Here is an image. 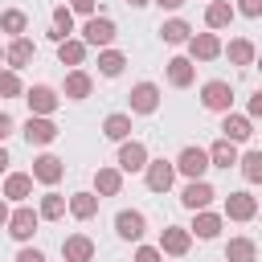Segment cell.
<instances>
[{
	"instance_id": "obj_26",
	"label": "cell",
	"mask_w": 262,
	"mask_h": 262,
	"mask_svg": "<svg viewBox=\"0 0 262 262\" xmlns=\"http://www.w3.org/2000/svg\"><path fill=\"white\" fill-rule=\"evenodd\" d=\"M258 258V246L250 242V237H229V246H225V262H254Z\"/></svg>"
},
{
	"instance_id": "obj_9",
	"label": "cell",
	"mask_w": 262,
	"mask_h": 262,
	"mask_svg": "<svg viewBox=\"0 0 262 262\" xmlns=\"http://www.w3.org/2000/svg\"><path fill=\"white\" fill-rule=\"evenodd\" d=\"M225 217L229 221H250V217H258V201L250 192H229L225 196Z\"/></svg>"
},
{
	"instance_id": "obj_8",
	"label": "cell",
	"mask_w": 262,
	"mask_h": 262,
	"mask_svg": "<svg viewBox=\"0 0 262 262\" xmlns=\"http://www.w3.org/2000/svg\"><path fill=\"white\" fill-rule=\"evenodd\" d=\"M119 168H123V172H143V168H147V147H143L139 139H123V147H119Z\"/></svg>"
},
{
	"instance_id": "obj_15",
	"label": "cell",
	"mask_w": 262,
	"mask_h": 262,
	"mask_svg": "<svg viewBox=\"0 0 262 262\" xmlns=\"http://www.w3.org/2000/svg\"><path fill=\"white\" fill-rule=\"evenodd\" d=\"M25 102H29V111H33V115H53L61 98H57L49 86H33V90H25Z\"/></svg>"
},
{
	"instance_id": "obj_48",
	"label": "cell",
	"mask_w": 262,
	"mask_h": 262,
	"mask_svg": "<svg viewBox=\"0 0 262 262\" xmlns=\"http://www.w3.org/2000/svg\"><path fill=\"white\" fill-rule=\"evenodd\" d=\"M254 61H258V70H262V57H254Z\"/></svg>"
},
{
	"instance_id": "obj_4",
	"label": "cell",
	"mask_w": 262,
	"mask_h": 262,
	"mask_svg": "<svg viewBox=\"0 0 262 262\" xmlns=\"http://www.w3.org/2000/svg\"><path fill=\"white\" fill-rule=\"evenodd\" d=\"M147 188L151 192H168L172 188V180H176V164L172 160H147Z\"/></svg>"
},
{
	"instance_id": "obj_38",
	"label": "cell",
	"mask_w": 262,
	"mask_h": 262,
	"mask_svg": "<svg viewBox=\"0 0 262 262\" xmlns=\"http://www.w3.org/2000/svg\"><path fill=\"white\" fill-rule=\"evenodd\" d=\"M135 262H164V250H156V246H139V250H135Z\"/></svg>"
},
{
	"instance_id": "obj_12",
	"label": "cell",
	"mask_w": 262,
	"mask_h": 262,
	"mask_svg": "<svg viewBox=\"0 0 262 262\" xmlns=\"http://www.w3.org/2000/svg\"><path fill=\"white\" fill-rule=\"evenodd\" d=\"M188 246H192V233H188L184 225H168V229L160 233V250H164V254H172V258L188 254Z\"/></svg>"
},
{
	"instance_id": "obj_11",
	"label": "cell",
	"mask_w": 262,
	"mask_h": 262,
	"mask_svg": "<svg viewBox=\"0 0 262 262\" xmlns=\"http://www.w3.org/2000/svg\"><path fill=\"white\" fill-rule=\"evenodd\" d=\"M143 229H147V221H143V213H139V209H123V213L115 217V233H119V237H127V242H139V237H143Z\"/></svg>"
},
{
	"instance_id": "obj_20",
	"label": "cell",
	"mask_w": 262,
	"mask_h": 262,
	"mask_svg": "<svg viewBox=\"0 0 262 262\" xmlns=\"http://www.w3.org/2000/svg\"><path fill=\"white\" fill-rule=\"evenodd\" d=\"M192 78H196V70H192V57H172V61H168V82H172L176 90L192 86Z\"/></svg>"
},
{
	"instance_id": "obj_49",
	"label": "cell",
	"mask_w": 262,
	"mask_h": 262,
	"mask_svg": "<svg viewBox=\"0 0 262 262\" xmlns=\"http://www.w3.org/2000/svg\"><path fill=\"white\" fill-rule=\"evenodd\" d=\"M0 61H4V49H0Z\"/></svg>"
},
{
	"instance_id": "obj_24",
	"label": "cell",
	"mask_w": 262,
	"mask_h": 262,
	"mask_svg": "<svg viewBox=\"0 0 262 262\" xmlns=\"http://www.w3.org/2000/svg\"><path fill=\"white\" fill-rule=\"evenodd\" d=\"M57 61L61 66H82L86 61V41H74V37L57 41Z\"/></svg>"
},
{
	"instance_id": "obj_16",
	"label": "cell",
	"mask_w": 262,
	"mask_h": 262,
	"mask_svg": "<svg viewBox=\"0 0 262 262\" xmlns=\"http://www.w3.org/2000/svg\"><path fill=\"white\" fill-rule=\"evenodd\" d=\"M66 176V164L57 160V156H37L33 160V180H41V184H57Z\"/></svg>"
},
{
	"instance_id": "obj_3",
	"label": "cell",
	"mask_w": 262,
	"mask_h": 262,
	"mask_svg": "<svg viewBox=\"0 0 262 262\" xmlns=\"http://www.w3.org/2000/svg\"><path fill=\"white\" fill-rule=\"evenodd\" d=\"M209 168H213V164H209V151H205V147H184V151L176 156V172H184L188 180H201Z\"/></svg>"
},
{
	"instance_id": "obj_47",
	"label": "cell",
	"mask_w": 262,
	"mask_h": 262,
	"mask_svg": "<svg viewBox=\"0 0 262 262\" xmlns=\"http://www.w3.org/2000/svg\"><path fill=\"white\" fill-rule=\"evenodd\" d=\"M127 4H131V8H143V4H151V0H127Z\"/></svg>"
},
{
	"instance_id": "obj_21",
	"label": "cell",
	"mask_w": 262,
	"mask_h": 262,
	"mask_svg": "<svg viewBox=\"0 0 262 262\" xmlns=\"http://www.w3.org/2000/svg\"><path fill=\"white\" fill-rule=\"evenodd\" d=\"M209 164H213V168H225V172H229V168L237 164V147H233V143H229V139L221 135V139H217V143L209 147Z\"/></svg>"
},
{
	"instance_id": "obj_35",
	"label": "cell",
	"mask_w": 262,
	"mask_h": 262,
	"mask_svg": "<svg viewBox=\"0 0 262 262\" xmlns=\"http://www.w3.org/2000/svg\"><path fill=\"white\" fill-rule=\"evenodd\" d=\"M237 164H242V176H246L250 184H262V151H246Z\"/></svg>"
},
{
	"instance_id": "obj_22",
	"label": "cell",
	"mask_w": 262,
	"mask_h": 262,
	"mask_svg": "<svg viewBox=\"0 0 262 262\" xmlns=\"http://www.w3.org/2000/svg\"><path fill=\"white\" fill-rule=\"evenodd\" d=\"M29 192H33V172H8L4 196H8V201H25Z\"/></svg>"
},
{
	"instance_id": "obj_46",
	"label": "cell",
	"mask_w": 262,
	"mask_h": 262,
	"mask_svg": "<svg viewBox=\"0 0 262 262\" xmlns=\"http://www.w3.org/2000/svg\"><path fill=\"white\" fill-rule=\"evenodd\" d=\"M4 168H8V151L0 147V172H4Z\"/></svg>"
},
{
	"instance_id": "obj_28",
	"label": "cell",
	"mask_w": 262,
	"mask_h": 262,
	"mask_svg": "<svg viewBox=\"0 0 262 262\" xmlns=\"http://www.w3.org/2000/svg\"><path fill=\"white\" fill-rule=\"evenodd\" d=\"M70 213H74L78 221H90V217L98 213V196H94V192H74V196H70Z\"/></svg>"
},
{
	"instance_id": "obj_39",
	"label": "cell",
	"mask_w": 262,
	"mask_h": 262,
	"mask_svg": "<svg viewBox=\"0 0 262 262\" xmlns=\"http://www.w3.org/2000/svg\"><path fill=\"white\" fill-rule=\"evenodd\" d=\"M237 12L242 16H262V0H237Z\"/></svg>"
},
{
	"instance_id": "obj_23",
	"label": "cell",
	"mask_w": 262,
	"mask_h": 262,
	"mask_svg": "<svg viewBox=\"0 0 262 262\" xmlns=\"http://www.w3.org/2000/svg\"><path fill=\"white\" fill-rule=\"evenodd\" d=\"M188 233H196L201 242H209V237H217L221 233V217L217 213H209V209H196V221H192V229Z\"/></svg>"
},
{
	"instance_id": "obj_33",
	"label": "cell",
	"mask_w": 262,
	"mask_h": 262,
	"mask_svg": "<svg viewBox=\"0 0 262 262\" xmlns=\"http://www.w3.org/2000/svg\"><path fill=\"white\" fill-rule=\"evenodd\" d=\"M66 209H70V201H66V196H57V192H45L37 213H41L45 221H57V217H66Z\"/></svg>"
},
{
	"instance_id": "obj_6",
	"label": "cell",
	"mask_w": 262,
	"mask_h": 262,
	"mask_svg": "<svg viewBox=\"0 0 262 262\" xmlns=\"http://www.w3.org/2000/svg\"><path fill=\"white\" fill-rule=\"evenodd\" d=\"M82 37H86V45H111L115 41V20L111 16H90L82 25Z\"/></svg>"
},
{
	"instance_id": "obj_2",
	"label": "cell",
	"mask_w": 262,
	"mask_h": 262,
	"mask_svg": "<svg viewBox=\"0 0 262 262\" xmlns=\"http://www.w3.org/2000/svg\"><path fill=\"white\" fill-rule=\"evenodd\" d=\"M25 139H29V147H45V143L57 139V123H53L49 115H29V123H25Z\"/></svg>"
},
{
	"instance_id": "obj_45",
	"label": "cell",
	"mask_w": 262,
	"mask_h": 262,
	"mask_svg": "<svg viewBox=\"0 0 262 262\" xmlns=\"http://www.w3.org/2000/svg\"><path fill=\"white\" fill-rule=\"evenodd\" d=\"M0 225H8V205L0 201Z\"/></svg>"
},
{
	"instance_id": "obj_31",
	"label": "cell",
	"mask_w": 262,
	"mask_h": 262,
	"mask_svg": "<svg viewBox=\"0 0 262 262\" xmlns=\"http://www.w3.org/2000/svg\"><path fill=\"white\" fill-rule=\"evenodd\" d=\"M225 53H229V61H233V66H254V57H258V53H254V45H250L246 37H233Z\"/></svg>"
},
{
	"instance_id": "obj_19",
	"label": "cell",
	"mask_w": 262,
	"mask_h": 262,
	"mask_svg": "<svg viewBox=\"0 0 262 262\" xmlns=\"http://www.w3.org/2000/svg\"><path fill=\"white\" fill-rule=\"evenodd\" d=\"M233 4H225V0H209V8H205V25L209 29H229L233 25Z\"/></svg>"
},
{
	"instance_id": "obj_36",
	"label": "cell",
	"mask_w": 262,
	"mask_h": 262,
	"mask_svg": "<svg viewBox=\"0 0 262 262\" xmlns=\"http://www.w3.org/2000/svg\"><path fill=\"white\" fill-rule=\"evenodd\" d=\"M25 25H29V16H25L20 8H8V12L0 16V29H4V33H12V37H20V33H25Z\"/></svg>"
},
{
	"instance_id": "obj_29",
	"label": "cell",
	"mask_w": 262,
	"mask_h": 262,
	"mask_svg": "<svg viewBox=\"0 0 262 262\" xmlns=\"http://www.w3.org/2000/svg\"><path fill=\"white\" fill-rule=\"evenodd\" d=\"M123 66H127V57H123L119 49H102V53H98V74H102V78H119Z\"/></svg>"
},
{
	"instance_id": "obj_44",
	"label": "cell",
	"mask_w": 262,
	"mask_h": 262,
	"mask_svg": "<svg viewBox=\"0 0 262 262\" xmlns=\"http://www.w3.org/2000/svg\"><path fill=\"white\" fill-rule=\"evenodd\" d=\"M156 4H160V8H180L184 0H156Z\"/></svg>"
},
{
	"instance_id": "obj_13",
	"label": "cell",
	"mask_w": 262,
	"mask_h": 262,
	"mask_svg": "<svg viewBox=\"0 0 262 262\" xmlns=\"http://www.w3.org/2000/svg\"><path fill=\"white\" fill-rule=\"evenodd\" d=\"M213 196H217V192H213V184H205V180H188V184H184V192H180V205L196 213V209H205Z\"/></svg>"
},
{
	"instance_id": "obj_10",
	"label": "cell",
	"mask_w": 262,
	"mask_h": 262,
	"mask_svg": "<svg viewBox=\"0 0 262 262\" xmlns=\"http://www.w3.org/2000/svg\"><path fill=\"white\" fill-rule=\"evenodd\" d=\"M37 221H41V213H33V209H16V213H8V233H12L16 242H29V237L37 233Z\"/></svg>"
},
{
	"instance_id": "obj_32",
	"label": "cell",
	"mask_w": 262,
	"mask_h": 262,
	"mask_svg": "<svg viewBox=\"0 0 262 262\" xmlns=\"http://www.w3.org/2000/svg\"><path fill=\"white\" fill-rule=\"evenodd\" d=\"M102 135H106V139H115V143H123V139L131 135V119H127V115H106Z\"/></svg>"
},
{
	"instance_id": "obj_43",
	"label": "cell",
	"mask_w": 262,
	"mask_h": 262,
	"mask_svg": "<svg viewBox=\"0 0 262 262\" xmlns=\"http://www.w3.org/2000/svg\"><path fill=\"white\" fill-rule=\"evenodd\" d=\"M16 262H45V254H41V250H20Z\"/></svg>"
},
{
	"instance_id": "obj_1",
	"label": "cell",
	"mask_w": 262,
	"mask_h": 262,
	"mask_svg": "<svg viewBox=\"0 0 262 262\" xmlns=\"http://www.w3.org/2000/svg\"><path fill=\"white\" fill-rule=\"evenodd\" d=\"M201 102H205V111H229V102H233V86L229 82H221V78H213V82H205L201 86Z\"/></svg>"
},
{
	"instance_id": "obj_5",
	"label": "cell",
	"mask_w": 262,
	"mask_h": 262,
	"mask_svg": "<svg viewBox=\"0 0 262 262\" xmlns=\"http://www.w3.org/2000/svg\"><path fill=\"white\" fill-rule=\"evenodd\" d=\"M131 111L135 115H151L156 106H160V86L156 82H139V86H131Z\"/></svg>"
},
{
	"instance_id": "obj_17",
	"label": "cell",
	"mask_w": 262,
	"mask_h": 262,
	"mask_svg": "<svg viewBox=\"0 0 262 262\" xmlns=\"http://www.w3.org/2000/svg\"><path fill=\"white\" fill-rule=\"evenodd\" d=\"M221 135H225L229 143H246V139L254 135V127H250L246 115H229V111H225V119H221Z\"/></svg>"
},
{
	"instance_id": "obj_34",
	"label": "cell",
	"mask_w": 262,
	"mask_h": 262,
	"mask_svg": "<svg viewBox=\"0 0 262 262\" xmlns=\"http://www.w3.org/2000/svg\"><path fill=\"white\" fill-rule=\"evenodd\" d=\"M70 33H74V12L61 4V8H53V33H49V37H53V41H66Z\"/></svg>"
},
{
	"instance_id": "obj_27",
	"label": "cell",
	"mask_w": 262,
	"mask_h": 262,
	"mask_svg": "<svg viewBox=\"0 0 262 262\" xmlns=\"http://www.w3.org/2000/svg\"><path fill=\"white\" fill-rule=\"evenodd\" d=\"M94 188H98L102 196H119V188H123L119 168H98V172H94Z\"/></svg>"
},
{
	"instance_id": "obj_37",
	"label": "cell",
	"mask_w": 262,
	"mask_h": 262,
	"mask_svg": "<svg viewBox=\"0 0 262 262\" xmlns=\"http://www.w3.org/2000/svg\"><path fill=\"white\" fill-rule=\"evenodd\" d=\"M25 86H20V78H16V70H4L0 74V98H16Z\"/></svg>"
},
{
	"instance_id": "obj_18",
	"label": "cell",
	"mask_w": 262,
	"mask_h": 262,
	"mask_svg": "<svg viewBox=\"0 0 262 262\" xmlns=\"http://www.w3.org/2000/svg\"><path fill=\"white\" fill-rule=\"evenodd\" d=\"M33 53H37V45H33L29 37H12V45L4 49V61H8L12 70H20V66H29V61H33Z\"/></svg>"
},
{
	"instance_id": "obj_42",
	"label": "cell",
	"mask_w": 262,
	"mask_h": 262,
	"mask_svg": "<svg viewBox=\"0 0 262 262\" xmlns=\"http://www.w3.org/2000/svg\"><path fill=\"white\" fill-rule=\"evenodd\" d=\"M250 119H262V90L250 94Z\"/></svg>"
},
{
	"instance_id": "obj_7",
	"label": "cell",
	"mask_w": 262,
	"mask_h": 262,
	"mask_svg": "<svg viewBox=\"0 0 262 262\" xmlns=\"http://www.w3.org/2000/svg\"><path fill=\"white\" fill-rule=\"evenodd\" d=\"M188 57H192V61H213V57H221L217 33H196V37H188Z\"/></svg>"
},
{
	"instance_id": "obj_25",
	"label": "cell",
	"mask_w": 262,
	"mask_h": 262,
	"mask_svg": "<svg viewBox=\"0 0 262 262\" xmlns=\"http://www.w3.org/2000/svg\"><path fill=\"white\" fill-rule=\"evenodd\" d=\"M90 90H94V82H90L86 70H70L66 74V98H90Z\"/></svg>"
},
{
	"instance_id": "obj_40",
	"label": "cell",
	"mask_w": 262,
	"mask_h": 262,
	"mask_svg": "<svg viewBox=\"0 0 262 262\" xmlns=\"http://www.w3.org/2000/svg\"><path fill=\"white\" fill-rule=\"evenodd\" d=\"M94 4H98V0H70V12H86V16H94Z\"/></svg>"
},
{
	"instance_id": "obj_14",
	"label": "cell",
	"mask_w": 262,
	"mask_h": 262,
	"mask_svg": "<svg viewBox=\"0 0 262 262\" xmlns=\"http://www.w3.org/2000/svg\"><path fill=\"white\" fill-rule=\"evenodd\" d=\"M61 258H66V262H90V258H94V242H90L86 233H70V237L61 242Z\"/></svg>"
},
{
	"instance_id": "obj_41",
	"label": "cell",
	"mask_w": 262,
	"mask_h": 262,
	"mask_svg": "<svg viewBox=\"0 0 262 262\" xmlns=\"http://www.w3.org/2000/svg\"><path fill=\"white\" fill-rule=\"evenodd\" d=\"M12 127H16V123H12V115H4V111H0V143L12 135Z\"/></svg>"
},
{
	"instance_id": "obj_30",
	"label": "cell",
	"mask_w": 262,
	"mask_h": 262,
	"mask_svg": "<svg viewBox=\"0 0 262 262\" xmlns=\"http://www.w3.org/2000/svg\"><path fill=\"white\" fill-rule=\"evenodd\" d=\"M160 37H164L168 45H184V41L192 37V29H188V20H164V25H160Z\"/></svg>"
}]
</instances>
